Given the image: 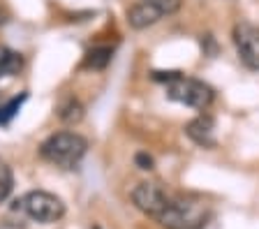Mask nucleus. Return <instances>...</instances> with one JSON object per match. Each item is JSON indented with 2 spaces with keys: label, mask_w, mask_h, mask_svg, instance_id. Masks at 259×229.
I'll return each instance as SVG.
<instances>
[{
  "label": "nucleus",
  "mask_w": 259,
  "mask_h": 229,
  "mask_svg": "<svg viewBox=\"0 0 259 229\" xmlns=\"http://www.w3.org/2000/svg\"><path fill=\"white\" fill-rule=\"evenodd\" d=\"M153 79L160 83H164L167 98L174 100L178 104L192 107L197 111H206L215 100L213 88L206 81L197 79V76H188L183 72L169 70V72H153Z\"/></svg>",
  "instance_id": "f257e3e1"
},
{
  "label": "nucleus",
  "mask_w": 259,
  "mask_h": 229,
  "mask_svg": "<svg viewBox=\"0 0 259 229\" xmlns=\"http://www.w3.org/2000/svg\"><path fill=\"white\" fill-rule=\"evenodd\" d=\"M88 153V139L79 132L63 130L47 136L39 146V158L60 169H76Z\"/></svg>",
  "instance_id": "f03ea898"
},
{
  "label": "nucleus",
  "mask_w": 259,
  "mask_h": 229,
  "mask_svg": "<svg viewBox=\"0 0 259 229\" xmlns=\"http://www.w3.org/2000/svg\"><path fill=\"white\" fill-rule=\"evenodd\" d=\"M155 220L164 229H204L210 220V208L197 197H171Z\"/></svg>",
  "instance_id": "7ed1b4c3"
},
{
  "label": "nucleus",
  "mask_w": 259,
  "mask_h": 229,
  "mask_svg": "<svg viewBox=\"0 0 259 229\" xmlns=\"http://www.w3.org/2000/svg\"><path fill=\"white\" fill-rule=\"evenodd\" d=\"M16 211H21L23 215H28L35 222L42 224H51L63 220L65 215V204L60 197L51 195L47 190H32L26 192L21 199H16Z\"/></svg>",
  "instance_id": "20e7f679"
},
{
  "label": "nucleus",
  "mask_w": 259,
  "mask_h": 229,
  "mask_svg": "<svg viewBox=\"0 0 259 229\" xmlns=\"http://www.w3.org/2000/svg\"><path fill=\"white\" fill-rule=\"evenodd\" d=\"M181 10V0H137L127 10V23L135 30L155 26L160 19L176 14Z\"/></svg>",
  "instance_id": "39448f33"
},
{
  "label": "nucleus",
  "mask_w": 259,
  "mask_h": 229,
  "mask_svg": "<svg viewBox=\"0 0 259 229\" xmlns=\"http://www.w3.org/2000/svg\"><path fill=\"white\" fill-rule=\"evenodd\" d=\"M169 199H171V195L164 190L162 183H155V180H141L132 190V204L151 218H157L167 208Z\"/></svg>",
  "instance_id": "423d86ee"
},
{
  "label": "nucleus",
  "mask_w": 259,
  "mask_h": 229,
  "mask_svg": "<svg viewBox=\"0 0 259 229\" xmlns=\"http://www.w3.org/2000/svg\"><path fill=\"white\" fill-rule=\"evenodd\" d=\"M234 47L241 63L248 70H259V26L243 21L234 26Z\"/></svg>",
  "instance_id": "0eeeda50"
},
{
  "label": "nucleus",
  "mask_w": 259,
  "mask_h": 229,
  "mask_svg": "<svg viewBox=\"0 0 259 229\" xmlns=\"http://www.w3.org/2000/svg\"><path fill=\"white\" fill-rule=\"evenodd\" d=\"M185 134L192 139L197 146L201 148H215V118L210 114H204L201 111L197 118H192L185 125Z\"/></svg>",
  "instance_id": "6e6552de"
},
{
  "label": "nucleus",
  "mask_w": 259,
  "mask_h": 229,
  "mask_svg": "<svg viewBox=\"0 0 259 229\" xmlns=\"http://www.w3.org/2000/svg\"><path fill=\"white\" fill-rule=\"evenodd\" d=\"M23 70V56L19 51L10 49L5 44H0V79L3 76H14Z\"/></svg>",
  "instance_id": "1a4fd4ad"
},
{
  "label": "nucleus",
  "mask_w": 259,
  "mask_h": 229,
  "mask_svg": "<svg viewBox=\"0 0 259 229\" xmlns=\"http://www.w3.org/2000/svg\"><path fill=\"white\" fill-rule=\"evenodd\" d=\"M83 104L74 98V95H67L65 100H60L58 104V118L67 125H76L81 118H83Z\"/></svg>",
  "instance_id": "9d476101"
},
{
  "label": "nucleus",
  "mask_w": 259,
  "mask_h": 229,
  "mask_svg": "<svg viewBox=\"0 0 259 229\" xmlns=\"http://www.w3.org/2000/svg\"><path fill=\"white\" fill-rule=\"evenodd\" d=\"M111 58H113V49H109V47H95V49L86 51L81 67H83V70L100 72V70H104V67L111 63Z\"/></svg>",
  "instance_id": "9b49d317"
},
{
  "label": "nucleus",
  "mask_w": 259,
  "mask_h": 229,
  "mask_svg": "<svg viewBox=\"0 0 259 229\" xmlns=\"http://www.w3.org/2000/svg\"><path fill=\"white\" fill-rule=\"evenodd\" d=\"M26 98L28 95L21 93V95H16V98H10V100H3V102H0V125H7V123L19 114V109H21V104L26 102Z\"/></svg>",
  "instance_id": "f8f14e48"
},
{
  "label": "nucleus",
  "mask_w": 259,
  "mask_h": 229,
  "mask_svg": "<svg viewBox=\"0 0 259 229\" xmlns=\"http://www.w3.org/2000/svg\"><path fill=\"white\" fill-rule=\"evenodd\" d=\"M12 190H14V174H12V167L0 158V204H5L10 199Z\"/></svg>",
  "instance_id": "ddd939ff"
},
{
  "label": "nucleus",
  "mask_w": 259,
  "mask_h": 229,
  "mask_svg": "<svg viewBox=\"0 0 259 229\" xmlns=\"http://www.w3.org/2000/svg\"><path fill=\"white\" fill-rule=\"evenodd\" d=\"M135 162H137V167H139V169H153V164H155L148 153H137Z\"/></svg>",
  "instance_id": "4468645a"
},
{
  "label": "nucleus",
  "mask_w": 259,
  "mask_h": 229,
  "mask_svg": "<svg viewBox=\"0 0 259 229\" xmlns=\"http://www.w3.org/2000/svg\"><path fill=\"white\" fill-rule=\"evenodd\" d=\"M93 229H100V227H93Z\"/></svg>",
  "instance_id": "2eb2a0df"
},
{
  "label": "nucleus",
  "mask_w": 259,
  "mask_h": 229,
  "mask_svg": "<svg viewBox=\"0 0 259 229\" xmlns=\"http://www.w3.org/2000/svg\"><path fill=\"white\" fill-rule=\"evenodd\" d=\"M0 102H3V100H0Z\"/></svg>",
  "instance_id": "dca6fc26"
}]
</instances>
